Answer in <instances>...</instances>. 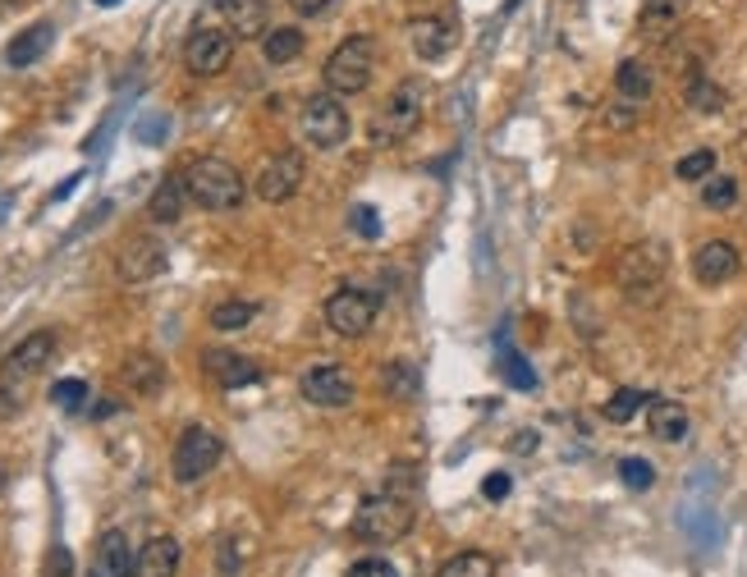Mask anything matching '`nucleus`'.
I'll list each match as a JSON object with an SVG mask.
<instances>
[{
    "instance_id": "nucleus-1",
    "label": "nucleus",
    "mask_w": 747,
    "mask_h": 577,
    "mask_svg": "<svg viewBox=\"0 0 747 577\" xmlns=\"http://www.w3.org/2000/svg\"><path fill=\"white\" fill-rule=\"evenodd\" d=\"M184 188H188V202L203 207V211H234L244 207L248 184L225 157H197L184 165Z\"/></svg>"
},
{
    "instance_id": "nucleus-2",
    "label": "nucleus",
    "mask_w": 747,
    "mask_h": 577,
    "mask_svg": "<svg viewBox=\"0 0 747 577\" xmlns=\"http://www.w3.org/2000/svg\"><path fill=\"white\" fill-rule=\"evenodd\" d=\"M423 115H427V83L423 78H404L377 106V115H371V124H367L371 147H394V143L413 138L417 124H423Z\"/></svg>"
},
{
    "instance_id": "nucleus-3",
    "label": "nucleus",
    "mask_w": 747,
    "mask_h": 577,
    "mask_svg": "<svg viewBox=\"0 0 747 577\" xmlns=\"http://www.w3.org/2000/svg\"><path fill=\"white\" fill-rule=\"evenodd\" d=\"M371 74H377V41H371L367 33L344 37L340 47L326 56V64H321V83H326V93H335V97L367 93Z\"/></svg>"
},
{
    "instance_id": "nucleus-4",
    "label": "nucleus",
    "mask_w": 747,
    "mask_h": 577,
    "mask_svg": "<svg viewBox=\"0 0 747 577\" xmlns=\"http://www.w3.org/2000/svg\"><path fill=\"white\" fill-rule=\"evenodd\" d=\"M413 504L404 495H367L358 504V514L354 523H348V531H354L358 541L367 545H394V541H404L408 531H413Z\"/></svg>"
},
{
    "instance_id": "nucleus-5",
    "label": "nucleus",
    "mask_w": 747,
    "mask_h": 577,
    "mask_svg": "<svg viewBox=\"0 0 747 577\" xmlns=\"http://www.w3.org/2000/svg\"><path fill=\"white\" fill-rule=\"evenodd\" d=\"M225 454V440L216 435L211 427H184V435L174 440V458H170V472L180 486H197L203 477L216 472V463Z\"/></svg>"
},
{
    "instance_id": "nucleus-6",
    "label": "nucleus",
    "mask_w": 747,
    "mask_h": 577,
    "mask_svg": "<svg viewBox=\"0 0 747 577\" xmlns=\"http://www.w3.org/2000/svg\"><path fill=\"white\" fill-rule=\"evenodd\" d=\"M298 128H303V138L313 143L317 151L344 147V138H348L344 97H335V93H313V97L303 101V110H298Z\"/></svg>"
},
{
    "instance_id": "nucleus-7",
    "label": "nucleus",
    "mask_w": 747,
    "mask_h": 577,
    "mask_svg": "<svg viewBox=\"0 0 747 577\" xmlns=\"http://www.w3.org/2000/svg\"><path fill=\"white\" fill-rule=\"evenodd\" d=\"M377 312H381V298L367 294V288H354V284H344L326 298V326H331L340 340H363L367 330L377 326Z\"/></svg>"
},
{
    "instance_id": "nucleus-8",
    "label": "nucleus",
    "mask_w": 747,
    "mask_h": 577,
    "mask_svg": "<svg viewBox=\"0 0 747 577\" xmlns=\"http://www.w3.org/2000/svg\"><path fill=\"white\" fill-rule=\"evenodd\" d=\"M230 60H234V33L221 28V24H197L184 41V64H188V74L197 78H216V74H225L230 70Z\"/></svg>"
},
{
    "instance_id": "nucleus-9",
    "label": "nucleus",
    "mask_w": 747,
    "mask_h": 577,
    "mask_svg": "<svg viewBox=\"0 0 747 577\" xmlns=\"http://www.w3.org/2000/svg\"><path fill=\"white\" fill-rule=\"evenodd\" d=\"M298 390L313 408H348L354 404V394H358L354 376H348L340 363H313L298 376Z\"/></svg>"
},
{
    "instance_id": "nucleus-10",
    "label": "nucleus",
    "mask_w": 747,
    "mask_h": 577,
    "mask_svg": "<svg viewBox=\"0 0 747 577\" xmlns=\"http://www.w3.org/2000/svg\"><path fill=\"white\" fill-rule=\"evenodd\" d=\"M303 180H307V165H303V151H275V157L267 161L257 170V180H253V193L261 197V202H271V207H280V202H290V197L303 188Z\"/></svg>"
},
{
    "instance_id": "nucleus-11",
    "label": "nucleus",
    "mask_w": 747,
    "mask_h": 577,
    "mask_svg": "<svg viewBox=\"0 0 747 577\" xmlns=\"http://www.w3.org/2000/svg\"><path fill=\"white\" fill-rule=\"evenodd\" d=\"M115 271L124 284H147L166 271V243L157 234H128L115 253Z\"/></svg>"
},
{
    "instance_id": "nucleus-12",
    "label": "nucleus",
    "mask_w": 747,
    "mask_h": 577,
    "mask_svg": "<svg viewBox=\"0 0 747 577\" xmlns=\"http://www.w3.org/2000/svg\"><path fill=\"white\" fill-rule=\"evenodd\" d=\"M665 280V248L661 243H633L620 257V284L628 294H651Z\"/></svg>"
},
{
    "instance_id": "nucleus-13",
    "label": "nucleus",
    "mask_w": 747,
    "mask_h": 577,
    "mask_svg": "<svg viewBox=\"0 0 747 577\" xmlns=\"http://www.w3.org/2000/svg\"><path fill=\"white\" fill-rule=\"evenodd\" d=\"M738 266H743V257H738V248L730 238H707L693 253V280L707 284V288H720V284H730L738 275Z\"/></svg>"
},
{
    "instance_id": "nucleus-14",
    "label": "nucleus",
    "mask_w": 747,
    "mask_h": 577,
    "mask_svg": "<svg viewBox=\"0 0 747 577\" xmlns=\"http://www.w3.org/2000/svg\"><path fill=\"white\" fill-rule=\"evenodd\" d=\"M56 358V335L51 330H33V335H24L14 344V353L5 358V367H0V376H10V381H28V376H37L41 367H51Z\"/></svg>"
},
{
    "instance_id": "nucleus-15",
    "label": "nucleus",
    "mask_w": 747,
    "mask_h": 577,
    "mask_svg": "<svg viewBox=\"0 0 747 577\" xmlns=\"http://www.w3.org/2000/svg\"><path fill=\"white\" fill-rule=\"evenodd\" d=\"M408 41H413V51L417 60H441L454 51V41H458V24L445 14H427V19H413L408 24Z\"/></svg>"
},
{
    "instance_id": "nucleus-16",
    "label": "nucleus",
    "mask_w": 747,
    "mask_h": 577,
    "mask_svg": "<svg viewBox=\"0 0 747 577\" xmlns=\"http://www.w3.org/2000/svg\"><path fill=\"white\" fill-rule=\"evenodd\" d=\"M203 371L221 390H244V385L261 381V367L253 358H244V353H230V348H207L203 353Z\"/></svg>"
},
{
    "instance_id": "nucleus-17",
    "label": "nucleus",
    "mask_w": 747,
    "mask_h": 577,
    "mask_svg": "<svg viewBox=\"0 0 747 577\" xmlns=\"http://www.w3.org/2000/svg\"><path fill=\"white\" fill-rule=\"evenodd\" d=\"M647 427H651V435L661 440V445H684L693 417H688L684 404H674V398H651V404H647Z\"/></svg>"
},
{
    "instance_id": "nucleus-18",
    "label": "nucleus",
    "mask_w": 747,
    "mask_h": 577,
    "mask_svg": "<svg viewBox=\"0 0 747 577\" xmlns=\"http://www.w3.org/2000/svg\"><path fill=\"white\" fill-rule=\"evenodd\" d=\"M180 560H184L180 541H174V537H151V541L138 550L134 577H174V573H180Z\"/></svg>"
},
{
    "instance_id": "nucleus-19",
    "label": "nucleus",
    "mask_w": 747,
    "mask_h": 577,
    "mask_svg": "<svg viewBox=\"0 0 747 577\" xmlns=\"http://www.w3.org/2000/svg\"><path fill=\"white\" fill-rule=\"evenodd\" d=\"M216 5H221L234 37H267V0H216Z\"/></svg>"
},
{
    "instance_id": "nucleus-20",
    "label": "nucleus",
    "mask_w": 747,
    "mask_h": 577,
    "mask_svg": "<svg viewBox=\"0 0 747 577\" xmlns=\"http://www.w3.org/2000/svg\"><path fill=\"white\" fill-rule=\"evenodd\" d=\"M97 560H101V573L106 577H134L138 554H134V545H128L124 531L111 527V531H101V541H97Z\"/></svg>"
},
{
    "instance_id": "nucleus-21",
    "label": "nucleus",
    "mask_w": 747,
    "mask_h": 577,
    "mask_svg": "<svg viewBox=\"0 0 747 577\" xmlns=\"http://www.w3.org/2000/svg\"><path fill=\"white\" fill-rule=\"evenodd\" d=\"M184 202H188L184 174H166V180L157 184V193H151V202H147V216L157 220V225H174V220L184 216Z\"/></svg>"
},
{
    "instance_id": "nucleus-22",
    "label": "nucleus",
    "mask_w": 747,
    "mask_h": 577,
    "mask_svg": "<svg viewBox=\"0 0 747 577\" xmlns=\"http://www.w3.org/2000/svg\"><path fill=\"white\" fill-rule=\"evenodd\" d=\"M120 376H124V385L134 390V394H157L161 385H166V367L151 358V353H128L124 358V367H120Z\"/></svg>"
},
{
    "instance_id": "nucleus-23",
    "label": "nucleus",
    "mask_w": 747,
    "mask_h": 577,
    "mask_svg": "<svg viewBox=\"0 0 747 577\" xmlns=\"http://www.w3.org/2000/svg\"><path fill=\"white\" fill-rule=\"evenodd\" d=\"M51 37H56V28L51 24H33V28H24L14 41H10V51H5V60L14 64V70H28V64H37L41 56L51 51Z\"/></svg>"
},
{
    "instance_id": "nucleus-24",
    "label": "nucleus",
    "mask_w": 747,
    "mask_h": 577,
    "mask_svg": "<svg viewBox=\"0 0 747 577\" xmlns=\"http://www.w3.org/2000/svg\"><path fill=\"white\" fill-rule=\"evenodd\" d=\"M303 47H307V37H303V28H294V24L267 28V37H261V56H267V64H290V60L303 56Z\"/></svg>"
},
{
    "instance_id": "nucleus-25",
    "label": "nucleus",
    "mask_w": 747,
    "mask_h": 577,
    "mask_svg": "<svg viewBox=\"0 0 747 577\" xmlns=\"http://www.w3.org/2000/svg\"><path fill=\"white\" fill-rule=\"evenodd\" d=\"M614 87H620V97L624 101H647L651 93H656V74H651V64H642V60H624L620 70H614Z\"/></svg>"
},
{
    "instance_id": "nucleus-26",
    "label": "nucleus",
    "mask_w": 747,
    "mask_h": 577,
    "mask_svg": "<svg viewBox=\"0 0 747 577\" xmlns=\"http://www.w3.org/2000/svg\"><path fill=\"white\" fill-rule=\"evenodd\" d=\"M684 101L697 110V115H720V110H724V87H715L707 74H688L684 78Z\"/></svg>"
},
{
    "instance_id": "nucleus-27",
    "label": "nucleus",
    "mask_w": 747,
    "mask_h": 577,
    "mask_svg": "<svg viewBox=\"0 0 747 577\" xmlns=\"http://www.w3.org/2000/svg\"><path fill=\"white\" fill-rule=\"evenodd\" d=\"M436 577H495V560L487 550H458L454 560L441 564Z\"/></svg>"
},
{
    "instance_id": "nucleus-28",
    "label": "nucleus",
    "mask_w": 747,
    "mask_h": 577,
    "mask_svg": "<svg viewBox=\"0 0 747 577\" xmlns=\"http://www.w3.org/2000/svg\"><path fill=\"white\" fill-rule=\"evenodd\" d=\"M253 317H257V303H248V298H225V303H216L211 307V330H248L253 326Z\"/></svg>"
},
{
    "instance_id": "nucleus-29",
    "label": "nucleus",
    "mask_w": 747,
    "mask_h": 577,
    "mask_svg": "<svg viewBox=\"0 0 747 577\" xmlns=\"http://www.w3.org/2000/svg\"><path fill=\"white\" fill-rule=\"evenodd\" d=\"M701 202L711 211H730L738 202V180L734 174H711V180H701Z\"/></svg>"
},
{
    "instance_id": "nucleus-30",
    "label": "nucleus",
    "mask_w": 747,
    "mask_h": 577,
    "mask_svg": "<svg viewBox=\"0 0 747 577\" xmlns=\"http://www.w3.org/2000/svg\"><path fill=\"white\" fill-rule=\"evenodd\" d=\"M381 390L390 398H413L417 394V371H413V363H385L381 367Z\"/></svg>"
},
{
    "instance_id": "nucleus-31",
    "label": "nucleus",
    "mask_w": 747,
    "mask_h": 577,
    "mask_svg": "<svg viewBox=\"0 0 747 577\" xmlns=\"http://www.w3.org/2000/svg\"><path fill=\"white\" fill-rule=\"evenodd\" d=\"M674 174H678L684 184H701V180H711V174H715V151H711V147L688 151V157H678Z\"/></svg>"
},
{
    "instance_id": "nucleus-32",
    "label": "nucleus",
    "mask_w": 747,
    "mask_h": 577,
    "mask_svg": "<svg viewBox=\"0 0 747 577\" xmlns=\"http://www.w3.org/2000/svg\"><path fill=\"white\" fill-rule=\"evenodd\" d=\"M647 398L637 394V390H614L610 394V404H605V421H614V427H624V421L637 417V408H642Z\"/></svg>"
},
{
    "instance_id": "nucleus-33",
    "label": "nucleus",
    "mask_w": 747,
    "mask_h": 577,
    "mask_svg": "<svg viewBox=\"0 0 747 577\" xmlns=\"http://www.w3.org/2000/svg\"><path fill=\"white\" fill-rule=\"evenodd\" d=\"M620 481L628 486V491H651L656 486V468L647 458H620Z\"/></svg>"
},
{
    "instance_id": "nucleus-34",
    "label": "nucleus",
    "mask_w": 747,
    "mask_h": 577,
    "mask_svg": "<svg viewBox=\"0 0 747 577\" xmlns=\"http://www.w3.org/2000/svg\"><path fill=\"white\" fill-rule=\"evenodd\" d=\"M28 394H24V381H10V376H0V421H14L24 413Z\"/></svg>"
},
{
    "instance_id": "nucleus-35",
    "label": "nucleus",
    "mask_w": 747,
    "mask_h": 577,
    "mask_svg": "<svg viewBox=\"0 0 747 577\" xmlns=\"http://www.w3.org/2000/svg\"><path fill=\"white\" fill-rule=\"evenodd\" d=\"M678 10H684V5H678V0H647V10H642V28H670L674 24V19H678Z\"/></svg>"
},
{
    "instance_id": "nucleus-36",
    "label": "nucleus",
    "mask_w": 747,
    "mask_h": 577,
    "mask_svg": "<svg viewBox=\"0 0 747 577\" xmlns=\"http://www.w3.org/2000/svg\"><path fill=\"white\" fill-rule=\"evenodd\" d=\"M244 560H248V541L225 537V541H221V554H216V568H221V573L230 577V573L244 568Z\"/></svg>"
},
{
    "instance_id": "nucleus-37",
    "label": "nucleus",
    "mask_w": 747,
    "mask_h": 577,
    "mask_svg": "<svg viewBox=\"0 0 747 577\" xmlns=\"http://www.w3.org/2000/svg\"><path fill=\"white\" fill-rule=\"evenodd\" d=\"M51 404H60V408H83L87 404V385L83 381H56L51 385Z\"/></svg>"
},
{
    "instance_id": "nucleus-38",
    "label": "nucleus",
    "mask_w": 747,
    "mask_h": 577,
    "mask_svg": "<svg viewBox=\"0 0 747 577\" xmlns=\"http://www.w3.org/2000/svg\"><path fill=\"white\" fill-rule=\"evenodd\" d=\"M41 577H74V554H70V545H51L47 564H41Z\"/></svg>"
},
{
    "instance_id": "nucleus-39",
    "label": "nucleus",
    "mask_w": 747,
    "mask_h": 577,
    "mask_svg": "<svg viewBox=\"0 0 747 577\" xmlns=\"http://www.w3.org/2000/svg\"><path fill=\"white\" fill-rule=\"evenodd\" d=\"M344 577H400V573H394L390 560H358Z\"/></svg>"
},
{
    "instance_id": "nucleus-40",
    "label": "nucleus",
    "mask_w": 747,
    "mask_h": 577,
    "mask_svg": "<svg viewBox=\"0 0 747 577\" xmlns=\"http://www.w3.org/2000/svg\"><path fill=\"white\" fill-rule=\"evenodd\" d=\"M290 10L298 19H321L326 10H331V0H290Z\"/></svg>"
},
{
    "instance_id": "nucleus-41",
    "label": "nucleus",
    "mask_w": 747,
    "mask_h": 577,
    "mask_svg": "<svg viewBox=\"0 0 747 577\" xmlns=\"http://www.w3.org/2000/svg\"><path fill=\"white\" fill-rule=\"evenodd\" d=\"M510 477H504V472H491L487 477V486H481V491H487V500H504V495H510Z\"/></svg>"
},
{
    "instance_id": "nucleus-42",
    "label": "nucleus",
    "mask_w": 747,
    "mask_h": 577,
    "mask_svg": "<svg viewBox=\"0 0 747 577\" xmlns=\"http://www.w3.org/2000/svg\"><path fill=\"white\" fill-rule=\"evenodd\" d=\"M97 5H120V0H97Z\"/></svg>"
},
{
    "instance_id": "nucleus-43",
    "label": "nucleus",
    "mask_w": 747,
    "mask_h": 577,
    "mask_svg": "<svg viewBox=\"0 0 747 577\" xmlns=\"http://www.w3.org/2000/svg\"><path fill=\"white\" fill-rule=\"evenodd\" d=\"M87 577H106V573H97V568H93V573H87Z\"/></svg>"
}]
</instances>
